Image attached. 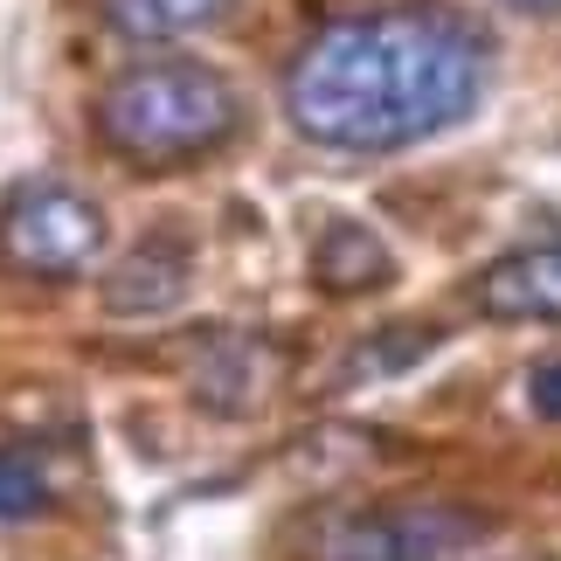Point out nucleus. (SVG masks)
<instances>
[{
	"instance_id": "nucleus-2",
	"label": "nucleus",
	"mask_w": 561,
	"mask_h": 561,
	"mask_svg": "<svg viewBox=\"0 0 561 561\" xmlns=\"http://www.w3.org/2000/svg\"><path fill=\"white\" fill-rule=\"evenodd\" d=\"M91 118H98V139L118 160L146 167V174H167V167L208 160L215 146H229L236 125H243V104H236L222 70H208L194 56H167V62L118 70L98 91Z\"/></svg>"
},
{
	"instance_id": "nucleus-13",
	"label": "nucleus",
	"mask_w": 561,
	"mask_h": 561,
	"mask_svg": "<svg viewBox=\"0 0 561 561\" xmlns=\"http://www.w3.org/2000/svg\"><path fill=\"white\" fill-rule=\"evenodd\" d=\"M506 8H520V14H541V21H548V14H561V0H506Z\"/></svg>"
},
{
	"instance_id": "nucleus-9",
	"label": "nucleus",
	"mask_w": 561,
	"mask_h": 561,
	"mask_svg": "<svg viewBox=\"0 0 561 561\" xmlns=\"http://www.w3.org/2000/svg\"><path fill=\"white\" fill-rule=\"evenodd\" d=\"M125 42H174L229 14V0H98Z\"/></svg>"
},
{
	"instance_id": "nucleus-5",
	"label": "nucleus",
	"mask_w": 561,
	"mask_h": 561,
	"mask_svg": "<svg viewBox=\"0 0 561 561\" xmlns=\"http://www.w3.org/2000/svg\"><path fill=\"white\" fill-rule=\"evenodd\" d=\"M187 285H194V243L174 236V229H160V236H146L112 277H104V312L160 319V312H174L187 298Z\"/></svg>"
},
{
	"instance_id": "nucleus-7",
	"label": "nucleus",
	"mask_w": 561,
	"mask_h": 561,
	"mask_svg": "<svg viewBox=\"0 0 561 561\" xmlns=\"http://www.w3.org/2000/svg\"><path fill=\"white\" fill-rule=\"evenodd\" d=\"M312 277H319V291H333V298L388 291L396 285V250H388L368 222L333 215V222L319 229V243H312Z\"/></svg>"
},
{
	"instance_id": "nucleus-12",
	"label": "nucleus",
	"mask_w": 561,
	"mask_h": 561,
	"mask_svg": "<svg viewBox=\"0 0 561 561\" xmlns=\"http://www.w3.org/2000/svg\"><path fill=\"white\" fill-rule=\"evenodd\" d=\"M527 409H534L541 423H561V360L527 368Z\"/></svg>"
},
{
	"instance_id": "nucleus-3",
	"label": "nucleus",
	"mask_w": 561,
	"mask_h": 561,
	"mask_svg": "<svg viewBox=\"0 0 561 561\" xmlns=\"http://www.w3.org/2000/svg\"><path fill=\"white\" fill-rule=\"evenodd\" d=\"M104 243H112L104 208L83 187H62V181L21 187L8 215H0V250L28 277H83L104 256Z\"/></svg>"
},
{
	"instance_id": "nucleus-1",
	"label": "nucleus",
	"mask_w": 561,
	"mask_h": 561,
	"mask_svg": "<svg viewBox=\"0 0 561 561\" xmlns=\"http://www.w3.org/2000/svg\"><path fill=\"white\" fill-rule=\"evenodd\" d=\"M492 42L444 0H381L340 14L285 62V112L333 153H402L450 133L485 98Z\"/></svg>"
},
{
	"instance_id": "nucleus-6",
	"label": "nucleus",
	"mask_w": 561,
	"mask_h": 561,
	"mask_svg": "<svg viewBox=\"0 0 561 561\" xmlns=\"http://www.w3.org/2000/svg\"><path fill=\"white\" fill-rule=\"evenodd\" d=\"M471 306L485 319H506V327H527V319H561V236L534 250H513L500 264L479 271L471 285Z\"/></svg>"
},
{
	"instance_id": "nucleus-8",
	"label": "nucleus",
	"mask_w": 561,
	"mask_h": 561,
	"mask_svg": "<svg viewBox=\"0 0 561 561\" xmlns=\"http://www.w3.org/2000/svg\"><path fill=\"white\" fill-rule=\"evenodd\" d=\"M271 381V354L264 340H243V333H208L202 340V360H194V402L215 409V416H250L256 396Z\"/></svg>"
},
{
	"instance_id": "nucleus-4",
	"label": "nucleus",
	"mask_w": 561,
	"mask_h": 561,
	"mask_svg": "<svg viewBox=\"0 0 561 561\" xmlns=\"http://www.w3.org/2000/svg\"><path fill=\"white\" fill-rule=\"evenodd\" d=\"M485 520L465 506L423 500V506H375V513H347L327 534L319 561H444L465 541H479Z\"/></svg>"
},
{
	"instance_id": "nucleus-11",
	"label": "nucleus",
	"mask_w": 561,
	"mask_h": 561,
	"mask_svg": "<svg viewBox=\"0 0 561 561\" xmlns=\"http://www.w3.org/2000/svg\"><path fill=\"white\" fill-rule=\"evenodd\" d=\"M35 513H49V479L28 450L0 444V520H35Z\"/></svg>"
},
{
	"instance_id": "nucleus-10",
	"label": "nucleus",
	"mask_w": 561,
	"mask_h": 561,
	"mask_svg": "<svg viewBox=\"0 0 561 561\" xmlns=\"http://www.w3.org/2000/svg\"><path fill=\"white\" fill-rule=\"evenodd\" d=\"M430 347H437V327H388V333L368 340V347H354V354H347V375H340V381L396 375V368H409V360H423Z\"/></svg>"
}]
</instances>
